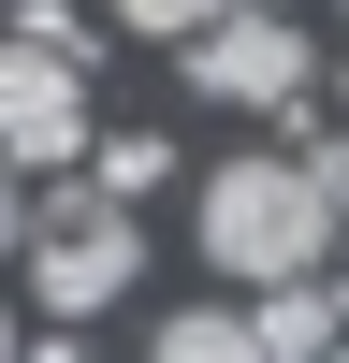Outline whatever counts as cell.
<instances>
[{
    "mask_svg": "<svg viewBox=\"0 0 349 363\" xmlns=\"http://www.w3.org/2000/svg\"><path fill=\"white\" fill-rule=\"evenodd\" d=\"M15 247H29V291H44V320H102L116 291H145V233H131V203H102L87 174H73V189H58L29 233H15Z\"/></svg>",
    "mask_w": 349,
    "mask_h": 363,
    "instance_id": "2",
    "label": "cell"
},
{
    "mask_svg": "<svg viewBox=\"0 0 349 363\" xmlns=\"http://www.w3.org/2000/svg\"><path fill=\"white\" fill-rule=\"evenodd\" d=\"M87 160V58L0 44V174H73Z\"/></svg>",
    "mask_w": 349,
    "mask_h": 363,
    "instance_id": "4",
    "label": "cell"
},
{
    "mask_svg": "<svg viewBox=\"0 0 349 363\" xmlns=\"http://www.w3.org/2000/svg\"><path fill=\"white\" fill-rule=\"evenodd\" d=\"M189 233H204V262H218L233 291H277V277H320V247H335V189H320L291 145H248V160L204 174Z\"/></svg>",
    "mask_w": 349,
    "mask_h": 363,
    "instance_id": "1",
    "label": "cell"
},
{
    "mask_svg": "<svg viewBox=\"0 0 349 363\" xmlns=\"http://www.w3.org/2000/svg\"><path fill=\"white\" fill-rule=\"evenodd\" d=\"M174 73L204 87L218 116H306V73H320V44L291 15H262V0H218V15L189 29V58Z\"/></svg>",
    "mask_w": 349,
    "mask_h": 363,
    "instance_id": "3",
    "label": "cell"
},
{
    "mask_svg": "<svg viewBox=\"0 0 349 363\" xmlns=\"http://www.w3.org/2000/svg\"><path fill=\"white\" fill-rule=\"evenodd\" d=\"M15 349H29V335H15V320H0V363H15Z\"/></svg>",
    "mask_w": 349,
    "mask_h": 363,
    "instance_id": "11",
    "label": "cell"
},
{
    "mask_svg": "<svg viewBox=\"0 0 349 363\" xmlns=\"http://www.w3.org/2000/svg\"><path fill=\"white\" fill-rule=\"evenodd\" d=\"M145 363H262V349H248V320H233V306H189V320L145 335Z\"/></svg>",
    "mask_w": 349,
    "mask_h": 363,
    "instance_id": "6",
    "label": "cell"
},
{
    "mask_svg": "<svg viewBox=\"0 0 349 363\" xmlns=\"http://www.w3.org/2000/svg\"><path fill=\"white\" fill-rule=\"evenodd\" d=\"M15 44H44V58H87V15H73V0H15Z\"/></svg>",
    "mask_w": 349,
    "mask_h": 363,
    "instance_id": "8",
    "label": "cell"
},
{
    "mask_svg": "<svg viewBox=\"0 0 349 363\" xmlns=\"http://www.w3.org/2000/svg\"><path fill=\"white\" fill-rule=\"evenodd\" d=\"M204 15H218V0H116V29H145V44H189Z\"/></svg>",
    "mask_w": 349,
    "mask_h": 363,
    "instance_id": "9",
    "label": "cell"
},
{
    "mask_svg": "<svg viewBox=\"0 0 349 363\" xmlns=\"http://www.w3.org/2000/svg\"><path fill=\"white\" fill-rule=\"evenodd\" d=\"M248 349L262 363H335V291H320V277H277L248 306Z\"/></svg>",
    "mask_w": 349,
    "mask_h": 363,
    "instance_id": "5",
    "label": "cell"
},
{
    "mask_svg": "<svg viewBox=\"0 0 349 363\" xmlns=\"http://www.w3.org/2000/svg\"><path fill=\"white\" fill-rule=\"evenodd\" d=\"M15 233H29V203H15V174H0V262H15Z\"/></svg>",
    "mask_w": 349,
    "mask_h": 363,
    "instance_id": "10",
    "label": "cell"
},
{
    "mask_svg": "<svg viewBox=\"0 0 349 363\" xmlns=\"http://www.w3.org/2000/svg\"><path fill=\"white\" fill-rule=\"evenodd\" d=\"M160 174H174V145H160V131H116L87 189H102V203H145V189H160Z\"/></svg>",
    "mask_w": 349,
    "mask_h": 363,
    "instance_id": "7",
    "label": "cell"
}]
</instances>
